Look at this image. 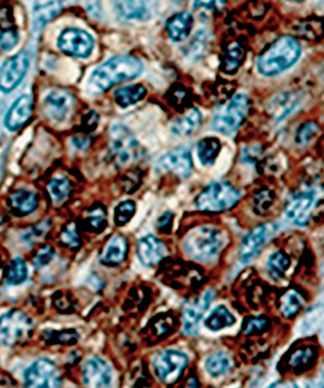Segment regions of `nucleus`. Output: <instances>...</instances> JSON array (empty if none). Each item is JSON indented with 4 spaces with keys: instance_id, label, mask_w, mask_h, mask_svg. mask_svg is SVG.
Masks as SVG:
<instances>
[{
    "instance_id": "c756f323",
    "label": "nucleus",
    "mask_w": 324,
    "mask_h": 388,
    "mask_svg": "<svg viewBox=\"0 0 324 388\" xmlns=\"http://www.w3.org/2000/svg\"><path fill=\"white\" fill-rule=\"evenodd\" d=\"M316 360V350L314 347H302L295 350L289 357V366L297 371H304L313 366Z\"/></svg>"
},
{
    "instance_id": "c03bdc74",
    "label": "nucleus",
    "mask_w": 324,
    "mask_h": 388,
    "mask_svg": "<svg viewBox=\"0 0 324 388\" xmlns=\"http://www.w3.org/2000/svg\"><path fill=\"white\" fill-rule=\"evenodd\" d=\"M270 321L266 317H250L244 325L245 334H261L267 330Z\"/></svg>"
},
{
    "instance_id": "4c0bfd02",
    "label": "nucleus",
    "mask_w": 324,
    "mask_h": 388,
    "mask_svg": "<svg viewBox=\"0 0 324 388\" xmlns=\"http://www.w3.org/2000/svg\"><path fill=\"white\" fill-rule=\"evenodd\" d=\"M72 190V183L65 178H56L49 181L48 192L55 202H61L67 199Z\"/></svg>"
},
{
    "instance_id": "8fccbe9b",
    "label": "nucleus",
    "mask_w": 324,
    "mask_h": 388,
    "mask_svg": "<svg viewBox=\"0 0 324 388\" xmlns=\"http://www.w3.org/2000/svg\"><path fill=\"white\" fill-rule=\"evenodd\" d=\"M268 388H298L295 386L293 382H289V380H286V382H277L274 383L273 386H270Z\"/></svg>"
},
{
    "instance_id": "a878e982",
    "label": "nucleus",
    "mask_w": 324,
    "mask_h": 388,
    "mask_svg": "<svg viewBox=\"0 0 324 388\" xmlns=\"http://www.w3.org/2000/svg\"><path fill=\"white\" fill-rule=\"evenodd\" d=\"M197 157L202 166L209 167L214 165L217 157L220 155V142L216 137H204L197 144Z\"/></svg>"
},
{
    "instance_id": "39448f33",
    "label": "nucleus",
    "mask_w": 324,
    "mask_h": 388,
    "mask_svg": "<svg viewBox=\"0 0 324 388\" xmlns=\"http://www.w3.org/2000/svg\"><path fill=\"white\" fill-rule=\"evenodd\" d=\"M249 112V99L245 94H238L231 99L229 104L220 108L214 117L211 127L225 136L236 133L244 122Z\"/></svg>"
},
{
    "instance_id": "cd10ccee",
    "label": "nucleus",
    "mask_w": 324,
    "mask_h": 388,
    "mask_svg": "<svg viewBox=\"0 0 324 388\" xmlns=\"http://www.w3.org/2000/svg\"><path fill=\"white\" fill-rule=\"evenodd\" d=\"M145 95H147V88L143 85H126L115 91V100L120 106L127 108L140 101Z\"/></svg>"
},
{
    "instance_id": "c9c22d12",
    "label": "nucleus",
    "mask_w": 324,
    "mask_h": 388,
    "mask_svg": "<svg viewBox=\"0 0 324 388\" xmlns=\"http://www.w3.org/2000/svg\"><path fill=\"white\" fill-rule=\"evenodd\" d=\"M229 369H231V360L227 355H225L222 352H217V353L211 355L206 360V370L213 377L226 374Z\"/></svg>"
},
{
    "instance_id": "1a4fd4ad",
    "label": "nucleus",
    "mask_w": 324,
    "mask_h": 388,
    "mask_svg": "<svg viewBox=\"0 0 324 388\" xmlns=\"http://www.w3.org/2000/svg\"><path fill=\"white\" fill-rule=\"evenodd\" d=\"M58 48L69 56H90L95 48V40L83 30L67 28L58 40Z\"/></svg>"
},
{
    "instance_id": "7c9ffc66",
    "label": "nucleus",
    "mask_w": 324,
    "mask_h": 388,
    "mask_svg": "<svg viewBox=\"0 0 324 388\" xmlns=\"http://www.w3.org/2000/svg\"><path fill=\"white\" fill-rule=\"evenodd\" d=\"M235 323V319L234 316L231 314L229 310L223 305H220L217 307L213 312L210 313L208 320L205 322L206 328L213 330V332H217V330H220V329H225L227 326H231Z\"/></svg>"
},
{
    "instance_id": "72a5a7b5",
    "label": "nucleus",
    "mask_w": 324,
    "mask_h": 388,
    "mask_svg": "<svg viewBox=\"0 0 324 388\" xmlns=\"http://www.w3.org/2000/svg\"><path fill=\"white\" fill-rule=\"evenodd\" d=\"M209 44L210 33L208 30L202 28L195 34V38L190 43L188 48L186 49V53H187V56L192 57V58H200L204 56V53L209 48Z\"/></svg>"
},
{
    "instance_id": "0eeeda50",
    "label": "nucleus",
    "mask_w": 324,
    "mask_h": 388,
    "mask_svg": "<svg viewBox=\"0 0 324 388\" xmlns=\"http://www.w3.org/2000/svg\"><path fill=\"white\" fill-rule=\"evenodd\" d=\"M109 149L115 163L124 166L136 157L138 142L127 127L115 124L109 131Z\"/></svg>"
},
{
    "instance_id": "f704fd0d",
    "label": "nucleus",
    "mask_w": 324,
    "mask_h": 388,
    "mask_svg": "<svg viewBox=\"0 0 324 388\" xmlns=\"http://www.w3.org/2000/svg\"><path fill=\"white\" fill-rule=\"evenodd\" d=\"M6 277H7V282L10 285H19L24 282L28 277V267L25 264V262L19 258L13 259L7 267Z\"/></svg>"
},
{
    "instance_id": "f8f14e48",
    "label": "nucleus",
    "mask_w": 324,
    "mask_h": 388,
    "mask_svg": "<svg viewBox=\"0 0 324 388\" xmlns=\"http://www.w3.org/2000/svg\"><path fill=\"white\" fill-rule=\"evenodd\" d=\"M277 229V226L273 223H266L253 228L241 242V247H240L241 262L248 263L254 256L258 255L266 245L267 241L275 236Z\"/></svg>"
},
{
    "instance_id": "393cba45",
    "label": "nucleus",
    "mask_w": 324,
    "mask_h": 388,
    "mask_svg": "<svg viewBox=\"0 0 324 388\" xmlns=\"http://www.w3.org/2000/svg\"><path fill=\"white\" fill-rule=\"evenodd\" d=\"M61 10H63L61 1H48L46 4H37L33 10L34 30L44 28L48 22L55 19Z\"/></svg>"
},
{
    "instance_id": "c85d7f7f",
    "label": "nucleus",
    "mask_w": 324,
    "mask_h": 388,
    "mask_svg": "<svg viewBox=\"0 0 324 388\" xmlns=\"http://www.w3.org/2000/svg\"><path fill=\"white\" fill-rule=\"evenodd\" d=\"M115 8L124 19H147L149 17V10L144 1H120L115 3Z\"/></svg>"
},
{
    "instance_id": "9d476101",
    "label": "nucleus",
    "mask_w": 324,
    "mask_h": 388,
    "mask_svg": "<svg viewBox=\"0 0 324 388\" xmlns=\"http://www.w3.org/2000/svg\"><path fill=\"white\" fill-rule=\"evenodd\" d=\"M30 58L26 52H19L8 58L0 67V91L8 94L22 82L29 69Z\"/></svg>"
},
{
    "instance_id": "09e8293b",
    "label": "nucleus",
    "mask_w": 324,
    "mask_h": 388,
    "mask_svg": "<svg viewBox=\"0 0 324 388\" xmlns=\"http://www.w3.org/2000/svg\"><path fill=\"white\" fill-rule=\"evenodd\" d=\"M172 212H165L161 218L159 219V229L166 230V226H170V224H172Z\"/></svg>"
},
{
    "instance_id": "2eb2a0df",
    "label": "nucleus",
    "mask_w": 324,
    "mask_h": 388,
    "mask_svg": "<svg viewBox=\"0 0 324 388\" xmlns=\"http://www.w3.org/2000/svg\"><path fill=\"white\" fill-rule=\"evenodd\" d=\"M315 202L316 194L313 190L297 194L286 205V218L295 226H305L314 208Z\"/></svg>"
},
{
    "instance_id": "49530a36",
    "label": "nucleus",
    "mask_w": 324,
    "mask_h": 388,
    "mask_svg": "<svg viewBox=\"0 0 324 388\" xmlns=\"http://www.w3.org/2000/svg\"><path fill=\"white\" fill-rule=\"evenodd\" d=\"M54 254H55L54 247L49 246V245H43V246L39 247L38 251L34 255L33 262H34V264H35L37 268L44 267V265H47L52 260Z\"/></svg>"
},
{
    "instance_id": "ddd939ff",
    "label": "nucleus",
    "mask_w": 324,
    "mask_h": 388,
    "mask_svg": "<svg viewBox=\"0 0 324 388\" xmlns=\"http://www.w3.org/2000/svg\"><path fill=\"white\" fill-rule=\"evenodd\" d=\"M192 157L188 146H178L170 152L163 154L157 162V169L172 172L179 178H188L191 175Z\"/></svg>"
},
{
    "instance_id": "37998d69",
    "label": "nucleus",
    "mask_w": 324,
    "mask_h": 388,
    "mask_svg": "<svg viewBox=\"0 0 324 388\" xmlns=\"http://www.w3.org/2000/svg\"><path fill=\"white\" fill-rule=\"evenodd\" d=\"M318 131H319V128L314 122H306L298 128L297 135H295V142L300 146H306L314 139Z\"/></svg>"
},
{
    "instance_id": "6ab92c4d",
    "label": "nucleus",
    "mask_w": 324,
    "mask_h": 388,
    "mask_svg": "<svg viewBox=\"0 0 324 388\" xmlns=\"http://www.w3.org/2000/svg\"><path fill=\"white\" fill-rule=\"evenodd\" d=\"M211 299H213V293L210 290H206L199 299H196L195 302L186 305V308L183 311L184 332H188V334L196 332L201 317H202L204 312L208 310Z\"/></svg>"
},
{
    "instance_id": "de8ad7c7",
    "label": "nucleus",
    "mask_w": 324,
    "mask_h": 388,
    "mask_svg": "<svg viewBox=\"0 0 324 388\" xmlns=\"http://www.w3.org/2000/svg\"><path fill=\"white\" fill-rule=\"evenodd\" d=\"M55 337L52 341H56V343H65V344H72L78 339V335H76V332H72V330H67V332H52Z\"/></svg>"
},
{
    "instance_id": "2f4dec72",
    "label": "nucleus",
    "mask_w": 324,
    "mask_h": 388,
    "mask_svg": "<svg viewBox=\"0 0 324 388\" xmlns=\"http://www.w3.org/2000/svg\"><path fill=\"white\" fill-rule=\"evenodd\" d=\"M85 229L94 232V233H100L106 228V212L105 208L102 205H96L87 212L86 219H85Z\"/></svg>"
},
{
    "instance_id": "aec40b11",
    "label": "nucleus",
    "mask_w": 324,
    "mask_h": 388,
    "mask_svg": "<svg viewBox=\"0 0 324 388\" xmlns=\"http://www.w3.org/2000/svg\"><path fill=\"white\" fill-rule=\"evenodd\" d=\"M300 103H301V96L293 91L292 92L288 91V92H283V94L275 96L268 103L267 110L277 122H282L289 114L295 112Z\"/></svg>"
},
{
    "instance_id": "e433bc0d",
    "label": "nucleus",
    "mask_w": 324,
    "mask_h": 388,
    "mask_svg": "<svg viewBox=\"0 0 324 388\" xmlns=\"http://www.w3.org/2000/svg\"><path fill=\"white\" fill-rule=\"evenodd\" d=\"M289 258L284 253H274L273 255L268 258V271L274 278H280L286 273V269L289 268Z\"/></svg>"
},
{
    "instance_id": "58836bf2",
    "label": "nucleus",
    "mask_w": 324,
    "mask_h": 388,
    "mask_svg": "<svg viewBox=\"0 0 324 388\" xmlns=\"http://www.w3.org/2000/svg\"><path fill=\"white\" fill-rule=\"evenodd\" d=\"M136 211V206L133 201H124L121 202L115 210V223L118 227H122L124 224H127Z\"/></svg>"
},
{
    "instance_id": "6e6552de",
    "label": "nucleus",
    "mask_w": 324,
    "mask_h": 388,
    "mask_svg": "<svg viewBox=\"0 0 324 388\" xmlns=\"http://www.w3.org/2000/svg\"><path fill=\"white\" fill-rule=\"evenodd\" d=\"M25 383L26 388H61L60 371L52 361L42 359L26 370Z\"/></svg>"
},
{
    "instance_id": "473e14b6",
    "label": "nucleus",
    "mask_w": 324,
    "mask_h": 388,
    "mask_svg": "<svg viewBox=\"0 0 324 388\" xmlns=\"http://www.w3.org/2000/svg\"><path fill=\"white\" fill-rule=\"evenodd\" d=\"M302 304H304V301H302L301 295L295 290H289L280 298V312L286 319L293 317L295 313H298V311L301 310Z\"/></svg>"
},
{
    "instance_id": "a19ab883",
    "label": "nucleus",
    "mask_w": 324,
    "mask_h": 388,
    "mask_svg": "<svg viewBox=\"0 0 324 388\" xmlns=\"http://www.w3.org/2000/svg\"><path fill=\"white\" fill-rule=\"evenodd\" d=\"M273 202H274L273 190H258L257 194L254 196V199H253L256 212L257 214H266L268 208L273 206Z\"/></svg>"
},
{
    "instance_id": "dca6fc26",
    "label": "nucleus",
    "mask_w": 324,
    "mask_h": 388,
    "mask_svg": "<svg viewBox=\"0 0 324 388\" xmlns=\"http://www.w3.org/2000/svg\"><path fill=\"white\" fill-rule=\"evenodd\" d=\"M112 380V373L106 362L92 357L83 366V385L86 388H108Z\"/></svg>"
},
{
    "instance_id": "f257e3e1",
    "label": "nucleus",
    "mask_w": 324,
    "mask_h": 388,
    "mask_svg": "<svg viewBox=\"0 0 324 388\" xmlns=\"http://www.w3.org/2000/svg\"><path fill=\"white\" fill-rule=\"evenodd\" d=\"M301 56V46L293 37L275 40L265 53L258 57L257 70L265 76H275L293 67Z\"/></svg>"
},
{
    "instance_id": "b1692460",
    "label": "nucleus",
    "mask_w": 324,
    "mask_h": 388,
    "mask_svg": "<svg viewBox=\"0 0 324 388\" xmlns=\"http://www.w3.org/2000/svg\"><path fill=\"white\" fill-rule=\"evenodd\" d=\"M202 117L197 108H191L188 112L177 118L172 124V133L178 136H187L195 133L200 127Z\"/></svg>"
},
{
    "instance_id": "20e7f679",
    "label": "nucleus",
    "mask_w": 324,
    "mask_h": 388,
    "mask_svg": "<svg viewBox=\"0 0 324 388\" xmlns=\"http://www.w3.org/2000/svg\"><path fill=\"white\" fill-rule=\"evenodd\" d=\"M240 197V192L229 183L214 181L196 197V208L205 212H222L234 208Z\"/></svg>"
},
{
    "instance_id": "3c124183",
    "label": "nucleus",
    "mask_w": 324,
    "mask_h": 388,
    "mask_svg": "<svg viewBox=\"0 0 324 388\" xmlns=\"http://www.w3.org/2000/svg\"><path fill=\"white\" fill-rule=\"evenodd\" d=\"M0 262H1V259H0Z\"/></svg>"
},
{
    "instance_id": "9b49d317",
    "label": "nucleus",
    "mask_w": 324,
    "mask_h": 388,
    "mask_svg": "<svg viewBox=\"0 0 324 388\" xmlns=\"http://www.w3.org/2000/svg\"><path fill=\"white\" fill-rule=\"evenodd\" d=\"M187 356L179 351H163L154 361L153 366L157 377L165 383H172L181 377V371L187 365Z\"/></svg>"
},
{
    "instance_id": "79ce46f5",
    "label": "nucleus",
    "mask_w": 324,
    "mask_h": 388,
    "mask_svg": "<svg viewBox=\"0 0 324 388\" xmlns=\"http://www.w3.org/2000/svg\"><path fill=\"white\" fill-rule=\"evenodd\" d=\"M60 241L63 245L70 247V248H78L81 246V237L76 232V227L74 223H69L65 228L63 229L61 235H60Z\"/></svg>"
},
{
    "instance_id": "f3484780",
    "label": "nucleus",
    "mask_w": 324,
    "mask_h": 388,
    "mask_svg": "<svg viewBox=\"0 0 324 388\" xmlns=\"http://www.w3.org/2000/svg\"><path fill=\"white\" fill-rule=\"evenodd\" d=\"M168 255V247L159 237L148 235L138 242V256L145 267L159 264Z\"/></svg>"
},
{
    "instance_id": "7ed1b4c3",
    "label": "nucleus",
    "mask_w": 324,
    "mask_h": 388,
    "mask_svg": "<svg viewBox=\"0 0 324 388\" xmlns=\"http://www.w3.org/2000/svg\"><path fill=\"white\" fill-rule=\"evenodd\" d=\"M223 242V235L218 228L202 226L195 228L186 236L183 250L193 260L209 262L220 254Z\"/></svg>"
},
{
    "instance_id": "bb28decb",
    "label": "nucleus",
    "mask_w": 324,
    "mask_h": 388,
    "mask_svg": "<svg viewBox=\"0 0 324 388\" xmlns=\"http://www.w3.org/2000/svg\"><path fill=\"white\" fill-rule=\"evenodd\" d=\"M244 58H245V51L238 42L229 44V47L226 48L222 60L223 71L227 74L236 73L238 67H241Z\"/></svg>"
},
{
    "instance_id": "4be33fe9",
    "label": "nucleus",
    "mask_w": 324,
    "mask_h": 388,
    "mask_svg": "<svg viewBox=\"0 0 324 388\" xmlns=\"http://www.w3.org/2000/svg\"><path fill=\"white\" fill-rule=\"evenodd\" d=\"M193 26V19L188 12H179L168 19L166 30L172 42L179 43L188 38Z\"/></svg>"
},
{
    "instance_id": "412c9836",
    "label": "nucleus",
    "mask_w": 324,
    "mask_h": 388,
    "mask_svg": "<svg viewBox=\"0 0 324 388\" xmlns=\"http://www.w3.org/2000/svg\"><path fill=\"white\" fill-rule=\"evenodd\" d=\"M8 206L16 215L26 217L38 208V196L29 190H16L8 197Z\"/></svg>"
},
{
    "instance_id": "5701e85b",
    "label": "nucleus",
    "mask_w": 324,
    "mask_h": 388,
    "mask_svg": "<svg viewBox=\"0 0 324 388\" xmlns=\"http://www.w3.org/2000/svg\"><path fill=\"white\" fill-rule=\"evenodd\" d=\"M129 251V244L124 236H113L106 244L103 254L100 256L102 263L105 265H118L124 262Z\"/></svg>"
},
{
    "instance_id": "f03ea898",
    "label": "nucleus",
    "mask_w": 324,
    "mask_h": 388,
    "mask_svg": "<svg viewBox=\"0 0 324 388\" xmlns=\"http://www.w3.org/2000/svg\"><path fill=\"white\" fill-rule=\"evenodd\" d=\"M142 71L143 64L136 57L129 55L112 57L92 73L90 85H94L97 91H106L117 83L133 79Z\"/></svg>"
},
{
    "instance_id": "a211bd4d",
    "label": "nucleus",
    "mask_w": 324,
    "mask_h": 388,
    "mask_svg": "<svg viewBox=\"0 0 324 388\" xmlns=\"http://www.w3.org/2000/svg\"><path fill=\"white\" fill-rule=\"evenodd\" d=\"M33 114V97L30 95L19 96L12 104L6 115L4 124L10 131H17L26 124Z\"/></svg>"
},
{
    "instance_id": "a18cd8bd",
    "label": "nucleus",
    "mask_w": 324,
    "mask_h": 388,
    "mask_svg": "<svg viewBox=\"0 0 324 388\" xmlns=\"http://www.w3.org/2000/svg\"><path fill=\"white\" fill-rule=\"evenodd\" d=\"M19 42V35L15 28H1L0 30V48L4 51H8L15 47Z\"/></svg>"
},
{
    "instance_id": "4468645a",
    "label": "nucleus",
    "mask_w": 324,
    "mask_h": 388,
    "mask_svg": "<svg viewBox=\"0 0 324 388\" xmlns=\"http://www.w3.org/2000/svg\"><path fill=\"white\" fill-rule=\"evenodd\" d=\"M74 105V97L63 88H55L48 92L43 103V110L49 119L61 122L70 113Z\"/></svg>"
},
{
    "instance_id": "ea45409f",
    "label": "nucleus",
    "mask_w": 324,
    "mask_h": 388,
    "mask_svg": "<svg viewBox=\"0 0 324 388\" xmlns=\"http://www.w3.org/2000/svg\"><path fill=\"white\" fill-rule=\"evenodd\" d=\"M151 326L154 334H157L160 338H162L165 335H169L174 330L175 320L169 314H160L156 319H153Z\"/></svg>"
},
{
    "instance_id": "423d86ee",
    "label": "nucleus",
    "mask_w": 324,
    "mask_h": 388,
    "mask_svg": "<svg viewBox=\"0 0 324 388\" xmlns=\"http://www.w3.org/2000/svg\"><path fill=\"white\" fill-rule=\"evenodd\" d=\"M33 323L21 311L13 310L0 317V346L13 347L29 338Z\"/></svg>"
}]
</instances>
